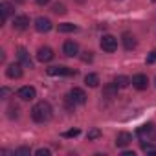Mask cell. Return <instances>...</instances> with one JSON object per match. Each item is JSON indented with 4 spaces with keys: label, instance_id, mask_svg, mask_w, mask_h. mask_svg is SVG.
<instances>
[{
    "label": "cell",
    "instance_id": "cell-8",
    "mask_svg": "<svg viewBox=\"0 0 156 156\" xmlns=\"http://www.w3.org/2000/svg\"><path fill=\"white\" fill-rule=\"evenodd\" d=\"M53 50L50 48V46H41L39 50H37V59L41 61V62H48V61H51L53 59Z\"/></svg>",
    "mask_w": 156,
    "mask_h": 156
},
{
    "label": "cell",
    "instance_id": "cell-3",
    "mask_svg": "<svg viewBox=\"0 0 156 156\" xmlns=\"http://www.w3.org/2000/svg\"><path fill=\"white\" fill-rule=\"evenodd\" d=\"M68 98L72 99L73 105H83V103H87V94H85L83 88H72L70 94H68Z\"/></svg>",
    "mask_w": 156,
    "mask_h": 156
},
{
    "label": "cell",
    "instance_id": "cell-21",
    "mask_svg": "<svg viewBox=\"0 0 156 156\" xmlns=\"http://www.w3.org/2000/svg\"><path fill=\"white\" fill-rule=\"evenodd\" d=\"M51 11L57 13V15H64V13H66V6H64V4H53Z\"/></svg>",
    "mask_w": 156,
    "mask_h": 156
},
{
    "label": "cell",
    "instance_id": "cell-25",
    "mask_svg": "<svg viewBox=\"0 0 156 156\" xmlns=\"http://www.w3.org/2000/svg\"><path fill=\"white\" fill-rule=\"evenodd\" d=\"M145 62H147V64H152V62H156V50H152V51H151V53L147 55Z\"/></svg>",
    "mask_w": 156,
    "mask_h": 156
},
{
    "label": "cell",
    "instance_id": "cell-30",
    "mask_svg": "<svg viewBox=\"0 0 156 156\" xmlns=\"http://www.w3.org/2000/svg\"><path fill=\"white\" fill-rule=\"evenodd\" d=\"M123 156H134V152H130V151H125V152H123Z\"/></svg>",
    "mask_w": 156,
    "mask_h": 156
},
{
    "label": "cell",
    "instance_id": "cell-14",
    "mask_svg": "<svg viewBox=\"0 0 156 156\" xmlns=\"http://www.w3.org/2000/svg\"><path fill=\"white\" fill-rule=\"evenodd\" d=\"M130 141H132V134L130 132H118V136H116V145L118 147H127V145H130Z\"/></svg>",
    "mask_w": 156,
    "mask_h": 156
},
{
    "label": "cell",
    "instance_id": "cell-24",
    "mask_svg": "<svg viewBox=\"0 0 156 156\" xmlns=\"http://www.w3.org/2000/svg\"><path fill=\"white\" fill-rule=\"evenodd\" d=\"M15 154H17V156H30V149H28V147H20V149L15 151Z\"/></svg>",
    "mask_w": 156,
    "mask_h": 156
},
{
    "label": "cell",
    "instance_id": "cell-9",
    "mask_svg": "<svg viewBox=\"0 0 156 156\" xmlns=\"http://www.w3.org/2000/svg\"><path fill=\"white\" fill-rule=\"evenodd\" d=\"M17 57H19V61H20V64L24 68H33V61H31V57H30L26 48H19L17 50Z\"/></svg>",
    "mask_w": 156,
    "mask_h": 156
},
{
    "label": "cell",
    "instance_id": "cell-18",
    "mask_svg": "<svg viewBox=\"0 0 156 156\" xmlns=\"http://www.w3.org/2000/svg\"><path fill=\"white\" fill-rule=\"evenodd\" d=\"M85 83H87L90 88H96V87L99 85V75H98V73H87Z\"/></svg>",
    "mask_w": 156,
    "mask_h": 156
},
{
    "label": "cell",
    "instance_id": "cell-6",
    "mask_svg": "<svg viewBox=\"0 0 156 156\" xmlns=\"http://www.w3.org/2000/svg\"><path fill=\"white\" fill-rule=\"evenodd\" d=\"M6 73L9 79H20L22 77V64L20 62H13V64H8L6 68Z\"/></svg>",
    "mask_w": 156,
    "mask_h": 156
},
{
    "label": "cell",
    "instance_id": "cell-10",
    "mask_svg": "<svg viewBox=\"0 0 156 156\" xmlns=\"http://www.w3.org/2000/svg\"><path fill=\"white\" fill-rule=\"evenodd\" d=\"M35 30H37L39 33H48V31L51 30V20L46 19V17H39V19L35 20Z\"/></svg>",
    "mask_w": 156,
    "mask_h": 156
},
{
    "label": "cell",
    "instance_id": "cell-17",
    "mask_svg": "<svg viewBox=\"0 0 156 156\" xmlns=\"http://www.w3.org/2000/svg\"><path fill=\"white\" fill-rule=\"evenodd\" d=\"M0 11H2V22H6L8 17L13 13V6L9 2H2V4H0Z\"/></svg>",
    "mask_w": 156,
    "mask_h": 156
},
{
    "label": "cell",
    "instance_id": "cell-12",
    "mask_svg": "<svg viewBox=\"0 0 156 156\" xmlns=\"http://www.w3.org/2000/svg\"><path fill=\"white\" fill-rule=\"evenodd\" d=\"M28 26H30V19H28L26 15H19V17L13 19V30H17V31H24Z\"/></svg>",
    "mask_w": 156,
    "mask_h": 156
},
{
    "label": "cell",
    "instance_id": "cell-13",
    "mask_svg": "<svg viewBox=\"0 0 156 156\" xmlns=\"http://www.w3.org/2000/svg\"><path fill=\"white\" fill-rule=\"evenodd\" d=\"M154 134V127H152V123H147V125H141L140 129H138V136L141 138V141H149V138Z\"/></svg>",
    "mask_w": 156,
    "mask_h": 156
},
{
    "label": "cell",
    "instance_id": "cell-22",
    "mask_svg": "<svg viewBox=\"0 0 156 156\" xmlns=\"http://www.w3.org/2000/svg\"><path fill=\"white\" fill-rule=\"evenodd\" d=\"M99 136H101V130H99V129H96V127H94V129H90V130H88V134H87V138H88V140H98Z\"/></svg>",
    "mask_w": 156,
    "mask_h": 156
},
{
    "label": "cell",
    "instance_id": "cell-5",
    "mask_svg": "<svg viewBox=\"0 0 156 156\" xmlns=\"http://www.w3.org/2000/svg\"><path fill=\"white\" fill-rule=\"evenodd\" d=\"M17 96L22 99V101H33L35 99V96H37V90L33 88V87H22V88H19V92H17Z\"/></svg>",
    "mask_w": 156,
    "mask_h": 156
},
{
    "label": "cell",
    "instance_id": "cell-29",
    "mask_svg": "<svg viewBox=\"0 0 156 156\" xmlns=\"http://www.w3.org/2000/svg\"><path fill=\"white\" fill-rule=\"evenodd\" d=\"M8 94H9V90H8V88H2V96H4V98H6V96H8Z\"/></svg>",
    "mask_w": 156,
    "mask_h": 156
},
{
    "label": "cell",
    "instance_id": "cell-32",
    "mask_svg": "<svg viewBox=\"0 0 156 156\" xmlns=\"http://www.w3.org/2000/svg\"><path fill=\"white\" fill-rule=\"evenodd\" d=\"M152 2H156V0H152Z\"/></svg>",
    "mask_w": 156,
    "mask_h": 156
},
{
    "label": "cell",
    "instance_id": "cell-26",
    "mask_svg": "<svg viewBox=\"0 0 156 156\" xmlns=\"http://www.w3.org/2000/svg\"><path fill=\"white\" fill-rule=\"evenodd\" d=\"M50 149H37L35 151V156H50Z\"/></svg>",
    "mask_w": 156,
    "mask_h": 156
},
{
    "label": "cell",
    "instance_id": "cell-23",
    "mask_svg": "<svg viewBox=\"0 0 156 156\" xmlns=\"http://www.w3.org/2000/svg\"><path fill=\"white\" fill-rule=\"evenodd\" d=\"M62 136H64V138H75V136H79V129H72V130H66Z\"/></svg>",
    "mask_w": 156,
    "mask_h": 156
},
{
    "label": "cell",
    "instance_id": "cell-19",
    "mask_svg": "<svg viewBox=\"0 0 156 156\" xmlns=\"http://www.w3.org/2000/svg\"><path fill=\"white\" fill-rule=\"evenodd\" d=\"M118 94V87H116V83H110V85H107L105 88H103V96L105 98H114Z\"/></svg>",
    "mask_w": 156,
    "mask_h": 156
},
{
    "label": "cell",
    "instance_id": "cell-7",
    "mask_svg": "<svg viewBox=\"0 0 156 156\" xmlns=\"http://www.w3.org/2000/svg\"><path fill=\"white\" fill-rule=\"evenodd\" d=\"M147 85H149V77H147L145 73H136V75L132 77V87H134L136 90H145Z\"/></svg>",
    "mask_w": 156,
    "mask_h": 156
},
{
    "label": "cell",
    "instance_id": "cell-28",
    "mask_svg": "<svg viewBox=\"0 0 156 156\" xmlns=\"http://www.w3.org/2000/svg\"><path fill=\"white\" fill-rule=\"evenodd\" d=\"M35 2H37L39 6H44V4H48V2H50V0H35Z\"/></svg>",
    "mask_w": 156,
    "mask_h": 156
},
{
    "label": "cell",
    "instance_id": "cell-31",
    "mask_svg": "<svg viewBox=\"0 0 156 156\" xmlns=\"http://www.w3.org/2000/svg\"><path fill=\"white\" fill-rule=\"evenodd\" d=\"M77 2H85V0H77Z\"/></svg>",
    "mask_w": 156,
    "mask_h": 156
},
{
    "label": "cell",
    "instance_id": "cell-1",
    "mask_svg": "<svg viewBox=\"0 0 156 156\" xmlns=\"http://www.w3.org/2000/svg\"><path fill=\"white\" fill-rule=\"evenodd\" d=\"M51 116H53V108H51V105L48 101H39L31 108V118L37 123H46V121L51 119Z\"/></svg>",
    "mask_w": 156,
    "mask_h": 156
},
{
    "label": "cell",
    "instance_id": "cell-33",
    "mask_svg": "<svg viewBox=\"0 0 156 156\" xmlns=\"http://www.w3.org/2000/svg\"><path fill=\"white\" fill-rule=\"evenodd\" d=\"M154 83H156V79H154Z\"/></svg>",
    "mask_w": 156,
    "mask_h": 156
},
{
    "label": "cell",
    "instance_id": "cell-4",
    "mask_svg": "<svg viewBox=\"0 0 156 156\" xmlns=\"http://www.w3.org/2000/svg\"><path fill=\"white\" fill-rule=\"evenodd\" d=\"M48 75H75L77 72L75 70H72V68H68V66H50L48 70Z\"/></svg>",
    "mask_w": 156,
    "mask_h": 156
},
{
    "label": "cell",
    "instance_id": "cell-27",
    "mask_svg": "<svg viewBox=\"0 0 156 156\" xmlns=\"http://www.w3.org/2000/svg\"><path fill=\"white\" fill-rule=\"evenodd\" d=\"M83 61H85V62L92 61V51H85V55H83Z\"/></svg>",
    "mask_w": 156,
    "mask_h": 156
},
{
    "label": "cell",
    "instance_id": "cell-15",
    "mask_svg": "<svg viewBox=\"0 0 156 156\" xmlns=\"http://www.w3.org/2000/svg\"><path fill=\"white\" fill-rule=\"evenodd\" d=\"M121 41H123V46H125V50H134V48L138 46V41H136V37H134V35H130V33H123Z\"/></svg>",
    "mask_w": 156,
    "mask_h": 156
},
{
    "label": "cell",
    "instance_id": "cell-2",
    "mask_svg": "<svg viewBox=\"0 0 156 156\" xmlns=\"http://www.w3.org/2000/svg\"><path fill=\"white\" fill-rule=\"evenodd\" d=\"M99 46H101L103 51H107V53H114V51L118 50V39H116L114 35H108V33H107V35L101 37Z\"/></svg>",
    "mask_w": 156,
    "mask_h": 156
},
{
    "label": "cell",
    "instance_id": "cell-16",
    "mask_svg": "<svg viewBox=\"0 0 156 156\" xmlns=\"http://www.w3.org/2000/svg\"><path fill=\"white\" fill-rule=\"evenodd\" d=\"M114 83H116V87H118V88H127L129 85H132V79H129L127 75H116Z\"/></svg>",
    "mask_w": 156,
    "mask_h": 156
},
{
    "label": "cell",
    "instance_id": "cell-20",
    "mask_svg": "<svg viewBox=\"0 0 156 156\" xmlns=\"http://www.w3.org/2000/svg\"><path fill=\"white\" fill-rule=\"evenodd\" d=\"M57 30H59L61 33H72V31L77 30V26H75V24H70V22H64V24H59Z\"/></svg>",
    "mask_w": 156,
    "mask_h": 156
},
{
    "label": "cell",
    "instance_id": "cell-11",
    "mask_svg": "<svg viewBox=\"0 0 156 156\" xmlns=\"http://www.w3.org/2000/svg\"><path fill=\"white\" fill-rule=\"evenodd\" d=\"M62 53L68 55V57H73V55L79 53V46H77L75 41H66V42L62 44Z\"/></svg>",
    "mask_w": 156,
    "mask_h": 156
}]
</instances>
